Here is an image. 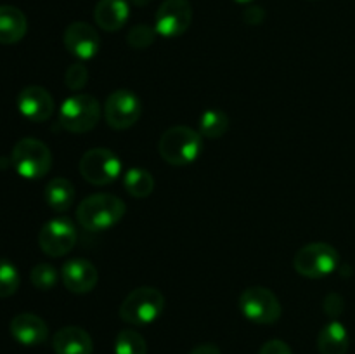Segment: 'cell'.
I'll return each instance as SVG.
<instances>
[{
  "label": "cell",
  "mask_w": 355,
  "mask_h": 354,
  "mask_svg": "<svg viewBox=\"0 0 355 354\" xmlns=\"http://www.w3.org/2000/svg\"><path fill=\"white\" fill-rule=\"evenodd\" d=\"M125 203L110 193L90 194L76 208V219L83 229L90 233L106 231L123 219Z\"/></svg>",
  "instance_id": "cell-1"
},
{
  "label": "cell",
  "mask_w": 355,
  "mask_h": 354,
  "mask_svg": "<svg viewBox=\"0 0 355 354\" xmlns=\"http://www.w3.org/2000/svg\"><path fill=\"white\" fill-rule=\"evenodd\" d=\"M203 135L191 127L175 125L159 137L158 151L166 163L173 167L189 165L200 156L203 148Z\"/></svg>",
  "instance_id": "cell-2"
},
{
  "label": "cell",
  "mask_w": 355,
  "mask_h": 354,
  "mask_svg": "<svg viewBox=\"0 0 355 354\" xmlns=\"http://www.w3.org/2000/svg\"><path fill=\"white\" fill-rule=\"evenodd\" d=\"M165 309V297L158 288L139 287L125 297L120 305V318L128 325L144 326L156 321Z\"/></svg>",
  "instance_id": "cell-3"
},
{
  "label": "cell",
  "mask_w": 355,
  "mask_h": 354,
  "mask_svg": "<svg viewBox=\"0 0 355 354\" xmlns=\"http://www.w3.org/2000/svg\"><path fill=\"white\" fill-rule=\"evenodd\" d=\"M10 162L21 177L35 180L49 174L52 167V153L38 139L24 137L14 146Z\"/></svg>",
  "instance_id": "cell-4"
},
{
  "label": "cell",
  "mask_w": 355,
  "mask_h": 354,
  "mask_svg": "<svg viewBox=\"0 0 355 354\" xmlns=\"http://www.w3.org/2000/svg\"><path fill=\"white\" fill-rule=\"evenodd\" d=\"M101 118L99 101L90 94H75L62 103L59 110V124L73 134L92 130Z\"/></svg>",
  "instance_id": "cell-5"
},
{
  "label": "cell",
  "mask_w": 355,
  "mask_h": 354,
  "mask_svg": "<svg viewBox=\"0 0 355 354\" xmlns=\"http://www.w3.org/2000/svg\"><path fill=\"white\" fill-rule=\"evenodd\" d=\"M338 264L340 255L335 246L321 242L302 246L293 259L295 271L300 276L312 278V280L331 274L338 267Z\"/></svg>",
  "instance_id": "cell-6"
},
{
  "label": "cell",
  "mask_w": 355,
  "mask_h": 354,
  "mask_svg": "<svg viewBox=\"0 0 355 354\" xmlns=\"http://www.w3.org/2000/svg\"><path fill=\"white\" fill-rule=\"evenodd\" d=\"M80 174L94 186L114 183L121 174V160L107 148H92L80 160Z\"/></svg>",
  "instance_id": "cell-7"
},
{
  "label": "cell",
  "mask_w": 355,
  "mask_h": 354,
  "mask_svg": "<svg viewBox=\"0 0 355 354\" xmlns=\"http://www.w3.org/2000/svg\"><path fill=\"white\" fill-rule=\"evenodd\" d=\"M243 316L257 325H272L281 318L279 298L266 287H250L239 295Z\"/></svg>",
  "instance_id": "cell-8"
},
{
  "label": "cell",
  "mask_w": 355,
  "mask_h": 354,
  "mask_svg": "<svg viewBox=\"0 0 355 354\" xmlns=\"http://www.w3.org/2000/svg\"><path fill=\"white\" fill-rule=\"evenodd\" d=\"M141 99L132 90L118 89L104 103V120L114 130H125L141 118Z\"/></svg>",
  "instance_id": "cell-9"
},
{
  "label": "cell",
  "mask_w": 355,
  "mask_h": 354,
  "mask_svg": "<svg viewBox=\"0 0 355 354\" xmlns=\"http://www.w3.org/2000/svg\"><path fill=\"white\" fill-rule=\"evenodd\" d=\"M76 229L66 217H55L45 222L38 233V245L49 257H62L71 252L76 243Z\"/></svg>",
  "instance_id": "cell-10"
},
{
  "label": "cell",
  "mask_w": 355,
  "mask_h": 354,
  "mask_svg": "<svg viewBox=\"0 0 355 354\" xmlns=\"http://www.w3.org/2000/svg\"><path fill=\"white\" fill-rule=\"evenodd\" d=\"M193 21V7L187 0H165L156 10L155 30L165 38H177L187 31Z\"/></svg>",
  "instance_id": "cell-11"
},
{
  "label": "cell",
  "mask_w": 355,
  "mask_h": 354,
  "mask_svg": "<svg viewBox=\"0 0 355 354\" xmlns=\"http://www.w3.org/2000/svg\"><path fill=\"white\" fill-rule=\"evenodd\" d=\"M17 110L30 121L40 124V121H47L54 113V99L44 87H24L17 96Z\"/></svg>",
  "instance_id": "cell-12"
},
{
  "label": "cell",
  "mask_w": 355,
  "mask_h": 354,
  "mask_svg": "<svg viewBox=\"0 0 355 354\" xmlns=\"http://www.w3.org/2000/svg\"><path fill=\"white\" fill-rule=\"evenodd\" d=\"M62 40H64V47L82 61L92 59L99 51L101 44L99 33L96 31V28L89 23H83V21H76V23L69 24L64 30Z\"/></svg>",
  "instance_id": "cell-13"
},
{
  "label": "cell",
  "mask_w": 355,
  "mask_h": 354,
  "mask_svg": "<svg viewBox=\"0 0 355 354\" xmlns=\"http://www.w3.org/2000/svg\"><path fill=\"white\" fill-rule=\"evenodd\" d=\"M61 278L73 294H89L97 285V269L90 260L71 259L62 266Z\"/></svg>",
  "instance_id": "cell-14"
},
{
  "label": "cell",
  "mask_w": 355,
  "mask_h": 354,
  "mask_svg": "<svg viewBox=\"0 0 355 354\" xmlns=\"http://www.w3.org/2000/svg\"><path fill=\"white\" fill-rule=\"evenodd\" d=\"M9 328L14 340L23 344V346H40L49 337L47 323L40 316L31 314V312L14 316Z\"/></svg>",
  "instance_id": "cell-15"
},
{
  "label": "cell",
  "mask_w": 355,
  "mask_h": 354,
  "mask_svg": "<svg viewBox=\"0 0 355 354\" xmlns=\"http://www.w3.org/2000/svg\"><path fill=\"white\" fill-rule=\"evenodd\" d=\"M52 349L55 354H92V337L80 326H64L58 330L52 339Z\"/></svg>",
  "instance_id": "cell-16"
},
{
  "label": "cell",
  "mask_w": 355,
  "mask_h": 354,
  "mask_svg": "<svg viewBox=\"0 0 355 354\" xmlns=\"http://www.w3.org/2000/svg\"><path fill=\"white\" fill-rule=\"evenodd\" d=\"M130 7L127 0H99L94 9V19L104 31H118L127 23Z\"/></svg>",
  "instance_id": "cell-17"
},
{
  "label": "cell",
  "mask_w": 355,
  "mask_h": 354,
  "mask_svg": "<svg viewBox=\"0 0 355 354\" xmlns=\"http://www.w3.org/2000/svg\"><path fill=\"white\" fill-rule=\"evenodd\" d=\"M28 31V21L23 10L14 6H0V44H17Z\"/></svg>",
  "instance_id": "cell-18"
},
{
  "label": "cell",
  "mask_w": 355,
  "mask_h": 354,
  "mask_svg": "<svg viewBox=\"0 0 355 354\" xmlns=\"http://www.w3.org/2000/svg\"><path fill=\"white\" fill-rule=\"evenodd\" d=\"M350 337L340 321H329L318 335V351L321 354H347Z\"/></svg>",
  "instance_id": "cell-19"
},
{
  "label": "cell",
  "mask_w": 355,
  "mask_h": 354,
  "mask_svg": "<svg viewBox=\"0 0 355 354\" xmlns=\"http://www.w3.org/2000/svg\"><path fill=\"white\" fill-rule=\"evenodd\" d=\"M45 201L49 207L55 212H66L75 201V186L71 180L62 179V177H55V179L49 180L44 191Z\"/></svg>",
  "instance_id": "cell-20"
},
{
  "label": "cell",
  "mask_w": 355,
  "mask_h": 354,
  "mask_svg": "<svg viewBox=\"0 0 355 354\" xmlns=\"http://www.w3.org/2000/svg\"><path fill=\"white\" fill-rule=\"evenodd\" d=\"M123 186L127 193L134 198H146L155 189V179L153 174L144 169H128L123 176Z\"/></svg>",
  "instance_id": "cell-21"
},
{
  "label": "cell",
  "mask_w": 355,
  "mask_h": 354,
  "mask_svg": "<svg viewBox=\"0 0 355 354\" xmlns=\"http://www.w3.org/2000/svg\"><path fill=\"white\" fill-rule=\"evenodd\" d=\"M229 118L220 110H207L200 118V134L208 139H218L227 132Z\"/></svg>",
  "instance_id": "cell-22"
},
{
  "label": "cell",
  "mask_w": 355,
  "mask_h": 354,
  "mask_svg": "<svg viewBox=\"0 0 355 354\" xmlns=\"http://www.w3.org/2000/svg\"><path fill=\"white\" fill-rule=\"evenodd\" d=\"M114 354H148V344L135 330H121L114 340Z\"/></svg>",
  "instance_id": "cell-23"
},
{
  "label": "cell",
  "mask_w": 355,
  "mask_h": 354,
  "mask_svg": "<svg viewBox=\"0 0 355 354\" xmlns=\"http://www.w3.org/2000/svg\"><path fill=\"white\" fill-rule=\"evenodd\" d=\"M19 283L21 276L17 267L9 259H0V298L16 294Z\"/></svg>",
  "instance_id": "cell-24"
},
{
  "label": "cell",
  "mask_w": 355,
  "mask_h": 354,
  "mask_svg": "<svg viewBox=\"0 0 355 354\" xmlns=\"http://www.w3.org/2000/svg\"><path fill=\"white\" fill-rule=\"evenodd\" d=\"M58 269H55L52 264H47V262H40L37 264V266L31 269V274H30V280L31 283H33L35 288H38V290H52V288L55 287V283H58Z\"/></svg>",
  "instance_id": "cell-25"
},
{
  "label": "cell",
  "mask_w": 355,
  "mask_h": 354,
  "mask_svg": "<svg viewBox=\"0 0 355 354\" xmlns=\"http://www.w3.org/2000/svg\"><path fill=\"white\" fill-rule=\"evenodd\" d=\"M156 30L155 28L148 26V24H137V26L132 28L127 33V44L130 45L132 49H148L149 45L155 44Z\"/></svg>",
  "instance_id": "cell-26"
},
{
  "label": "cell",
  "mask_w": 355,
  "mask_h": 354,
  "mask_svg": "<svg viewBox=\"0 0 355 354\" xmlns=\"http://www.w3.org/2000/svg\"><path fill=\"white\" fill-rule=\"evenodd\" d=\"M87 80H89V71L82 62H75L69 66L64 75L66 85L71 90H82L87 85Z\"/></svg>",
  "instance_id": "cell-27"
},
{
  "label": "cell",
  "mask_w": 355,
  "mask_h": 354,
  "mask_svg": "<svg viewBox=\"0 0 355 354\" xmlns=\"http://www.w3.org/2000/svg\"><path fill=\"white\" fill-rule=\"evenodd\" d=\"M322 307H324V312L329 318H338L343 312V309H345V301H343L342 295L329 294L326 295L324 302H322Z\"/></svg>",
  "instance_id": "cell-28"
},
{
  "label": "cell",
  "mask_w": 355,
  "mask_h": 354,
  "mask_svg": "<svg viewBox=\"0 0 355 354\" xmlns=\"http://www.w3.org/2000/svg\"><path fill=\"white\" fill-rule=\"evenodd\" d=\"M259 354H293V351H291V347L286 342H283L279 339H274L263 344Z\"/></svg>",
  "instance_id": "cell-29"
},
{
  "label": "cell",
  "mask_w": 355,
  "mask_h": 354,
  "mask_svg": "<svg viewBox=\"0 0 355 354\" xmlns=\"http://www.w3.org/2000/svg\"><path fill=\"white\" fill-rule=\"evenodd\" d=\"M243 17H245V21L248 24L257 26V24H260L263 19H266V10L259 6H250L248 9L245 10V14H243Z\"/></svg>",
  "instance_id": "cell-30"
},
{
  "label": "cell",
  "mask_w": 355,
  "mask_h": 354,
  "mask_svg": "<svg viewBox=\"0 0 355 354\" xmlns=\"http://www.w3.org/2000/svg\"><path fill=\"white\" fill-rule=\"evenodd\" d=\"M189 354H222V353L215 344H201V346L194 347Z\"/></svg>",
  "instance_id": "cell-31"
},
{
  "label": "cell",
  "mask_w": 355,
  "mask_h": 354,
  "mask_svg": "<svg viewBox=\"0 0 355 354\" xmlns=\"http://www.w3.org/2000/svg\"><path fill=\"white\" fill-rule=\"evenodd\" d=\"M149 2H151V0H134V3H135V6H141V7L148 6Z\"/></svg>",
  "instance_id": "cell-32"
},
{
  "label": "cell",
  "mask_w": 355,
  "mask_h": 354,
  "mask_svg": "<svg viewBox=\"0 0 355 354\" xmlns=\"http://www.w3.org/2000/svg\"><path fill=\"white\" fill-rule=\"evenodd\" d=\"M236 2H238V3H250V2H253V0H236Z\"/></svg>",
  "instance_id": "cell-33"
}]
</instances>
